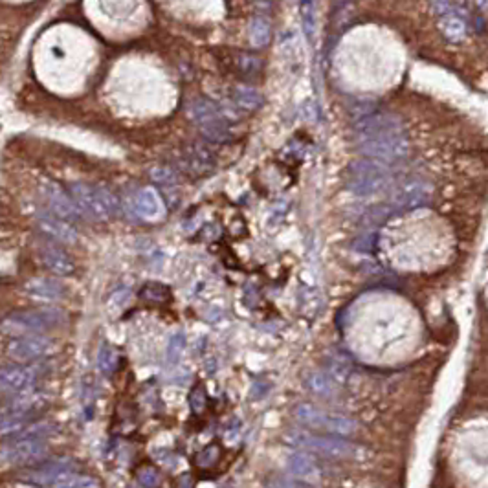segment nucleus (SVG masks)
<instances>
[{"mask_svg": "<svg viewBox=\"0 0 488 488\" xmlns=\"http://www.w3.org/2000/svg\"><path fill=\"white\" fill-rule=\"evenodd\" d=\"M393 212H395V210H393V207H387V206L373 207V210H371L367 215H364V224L365 226H378V224L384 223L385 218L389 217Z\"/></svg>", "mask_w": 488, "mask_h": 488, "instance_id": "26", "label": "nucleus"}, {"mask_svg": "<svg viewBox=\"0 0 488 488\" xmlns=\"http://www.w3.org/2000/svg\"><path fill=\"white\" fill-rule=\"evenodd\" d=\"M118 362H120V356H118V351L110 345H103L99 349L98 354V367L101 373L110 374L118 367Z\"/></svg>", "mask_w": 488, "mask_h": 488, "instance_id": "23", "label": "nucleus"}, {"mask_svg": "<svg viewBox=\"0 0 488 488\" xmlns=\"http://www.w3.org/2000/svg\"><path fill=\"white\" fill-rule=\"evenodd\" d=\"M265 488H299L296 478H292L290 474H270L265 479Z\"/></svg>", "mask_w": 488, "mask_h": 488, "instance_id": "25", "label": "nucleus"}, {"mask_svg": "<svg viewBox=\"0 0 488 488\" xmlns=\"http://www.w3.org/2000/svg\"><path fill=\"white\" fill-rule=\"evenodd\" d=\"M429 202V187L420 179L404 180L393 191V206L398 210H413Z\"/></svg>", "mask_w": 488, "mask_h": 488, "instance_id": "8", "label": "nucleus"}, {"mask_svg": "<svg viewBox=\"0 0 488 488\" xmlns=\"http://www.w3.org/2000/svg\"><path fill=\"white\" fill-rule=\"evenodd\" d=\"M54 488H98V483L88 476H79V474L61 472L55 478Z\"/></svg>", "mask_w": 488, "mask_h": 488, "instance_id": "22", "label": "nucleus"}, {"mask_svg": "<svg viewBox=\"0 0 488 488\" xmlns=\"http://www.w3.org/2000/svg\"><path fill=\"white\" fill-rule=\"evenodd\" d=\"M358 151L380 163L400 162L409 154V141L395 116L371 112L354 127Z\"/></svg>", "mask_w": 488, "mask_h": 488, "instance_id": "1", "label": "nucleus"}, {"mask_svg": "<svg viewBox=\"0 0 488 488\" xmlns=\"http://www.w3.org/2000/svg\"><path fill=\"white\" fill-rule=\"evenodd\" d=\"M184 345H185V336L182 334V332H176V334L171 336L167 345V364L173 365L179 362L180 356H182V351H184Z\"/></svg>", "mask_w": 488, "mask_h": 488, "instance_id": "24", "label": "nucleus"}, {"mask_svg": "<svg viewBox=\"0 0 488 488\" xmlns=\"http://www.w3.org/2000/svg\"><path fill=\"white\" fill-rule=\"evenodd\" d=\"M270 37L272 28L268 19H265V17H255L252 24H250V41H252V44L257 46V48H263V46L270 43Z\"/></svg>", "mask_w": 488, "mask_h": 488, "instance_id": "21", "label": "nucleus"}, {"mask_svg": "<svg viewBox=\"0 0 488 488\" xmlns=\"http://www.w3.org/2000/svg\"><path fill=\"white\" fill-rule=\"evenodd\" d=\"M35 378H37L35 367H24V365H6L0 374L2 389L10 391V393L26 391L28 387H32Z\"/></svg>", "mask_w": 488, "mask_h": 488, "instance_id": "12", "label": "nucleus"}, {"mask_svg": "<svg viewBox=\"0 0 488 488\" xmlns=\"http://www.w3.org/2000/svg\"><path fill=\"white\" fill-rule=\"evenodd\" d=\"M138 481H140L141 487L156 488L158 483H160V476L152 468H143V470L138 472Z\"/></svg>", "mask_w": 488, "mask_h": 488, "instance_id": "27", "label": "nucleus"}, {"mask_svg": "<svg viewBox=\"0 0 488 488\" xmlns=\"http://www.w3.org/2000/svg\"><path fill=\"white\" fill-rule=\"evenodd\" d=\"M26 292L33 298L48 299V301H59L65 298V287L57 279H46V277H35L26 283Z\"/></svg>", "mask_w": 488, "mask_h": 488, "instance_id": "16", "label": "nucleus"}, {"mask_svg": "<svg viewBox=\"0 0 488 488\" xmlns=\"http://www.w3.org/2000/svg\"><path fill=\"white\" fill-rule=\"evenodd\" d=\"M190 402H191V407H193L196 413L204 409V404H206V393H204V389H202L201 385H196L195 389H193Z\"/></svg>", "mask_w": 488, "mask_h": 488, "instance_id": "30", "label": "nucleus"}, {"mask_svg": "<svg viewBox=\"0 0 488 488\" xmlns=\"http://www.w3.org/2000/svg\"><path fill=\"white\" fill-rule=\"evenodd\" d=\"M37 252L41 261H43V265L55 276H68V274L74 272V261L57 244L44 241V243L39 244Z\"/></svg>", "mask_w": 488, "mask_h": 488, "instance_id": "10", "label": "nucleus"}, {"mask_svg": "<svg viewBox=\"0 0 488 488\" xmlns=\"http://www.w3.org/2000/svg\"><path fill=\"white\" fill-rule=\"evenodd\" d=\"M440 30L450 41H459L470 32V22L461 11H446L440 13Z\"/></svg>", "mask_w": 488, "mask_h": 488, "instance_id": "18", "label": "nucleus"}, {"mask_svg": "<svg viewBox=\"0 0 488 488\" xmlns=\"http://www.w3.org/2000/svg\"><path fill=\"white\" fill-rule=\"evenodd\" d=\"M37 228L41 230V234L50 237L52 241H59V243H76L77 232L68 221L57 217V215H48L43 213L37 217Z\"/></svg>", "mask_w": 488, "mask_h": 488, "instance_id": "11", "label": "nucleus"}, {"mask_svg": "<svg viewBox=\"0 0 488 488\" xmlns=\"http://www.w3.org/2000/svg\"><path fill=\"white\" fill-rule=\"evenodd\" d=\"M217 457H218V450L215 448V446H212V448H207V450L202 451L201 456H199V459H196V462H199L201 467L207 468L217 461Z\"/></svg>", "mask_w": 488, "mask_h": 488, "instance_id": "31", "label": "nucleus"}, {"mask_svg": "<svg viewBox=\"0 0 488 488\" xmlns=\"http://www.w3.org/2000/svg\"><path fill=\"white\" fill-rule=\"evenodd\" d=\"M52 349L48 338L43 336H17L11 338L6 345V353L11 360H15L19 364H30L33 360L43 358L44 354H48Z\"/></svg>", "mask_w": 488, "mask_h": 488, "instance_id": "7", "label": "nucleus"}, {"mask_svg": "<svg viewBox=\"0 0 488 488\" xmlns=\"http://www.w3.org/2000/svg\"><path fill=\"white\" fill-rule=\"evenodd\" d=\"M290 443L298 446L301 450L316 451L329 457H338V459H351L358 454V448L353 443L338 439V437H327V435H312L305 431H294L290 434Z\"/></svg>", "mask_w": 488, "mask_h": 488, "instance_id": "5", "label": "nucleus"}, {"mask_svg": "<svg viewBox=\"0 0 488 488\" xmlns=\"http://www.w3.org/2000/svg\"><path fill=\"white\" fill-rule=\"evenodd\" d=\"M234 99L235 103L246 110H255L263 105V94H261L259 90H255V88L246 87V85L235 87Z\"/></svg>", "mask_w": 488, "mask_h": 488, "instance_id": "20", "label": "nucleus"}, {"mask_svg": "<svg viewBox=\"0 0 488 488\" xmlns=\"http://www.w3.org/2000/svg\"><path fill=\"white\" fill-rule=\"evenodd\" d=\"M65 316L61 310H17L4 318L2 329L13 336H26L30 332H46L52 327L59 325Z\"/></svg>", "mask_w": 488, "mask_h": 488, "instance_id": "4", "label": "nucleus"}, {"mask_svg": "<svg viewBox=\"0 0 488 488\" xmlns=\"http://www.w3.org/2000/svg\"><path fill=\"white\" fill-rule=\"evenodd\" d=\"M241 70L244 74H257L261 70V61L254 55H243L241 57Z\"/></svg>", "mask_w": 488, "mask_h": 488, "instance_id": "29", "label": "nucleus"}, {"mask_svg": "<svg viewBox=\"0 0 488 488\" xmlns=\"http://www.w3.org/2000/svg\"><path fill=\"white\" fill-rule=\"evenodd\" d=\"M347 184L354 195L373 196L389 187L391 174L384 163L376 160H356L349 165Z\"/></svg>", "mask_w": 488, "mask_h": 488, "instance_id": "3", "label": "nucleus"}, {"mask_svg": "<svg viewBox=\"0 0 488 488\" xmlns=\"http://www.w3.org/2000/svg\"><path fill=\"white\" fill-rule=\"evenodd\" d=\"M46 445L43 439H19L17 443L6 445L2 450L4 465H24L37 461L44 456Z\"/></svg>", "mask_w": 488, "mask_h": 488, "instance_id": "9", "label": "nucleus"}, {"mask_svg": "<svg viewBox=\"0 0 488 488\" xmlns=\"http://www.w3.org/2000/svg\"><path fill=\"white\" fill-rule=\"evenodd\" d=\"M294 417L298 418L299 423L307 426V428L329 431L332 415L321 411V409H318V407L312 406V404H299V406H296V409H294Z\"/></svg>", "mask_w": 488, "mask_h": 488, "instance_id": "17", "label": "nucleus"}, {"mask_svg": "<svg viewBox=\"0 0 488 488\" xmlns=\"http://www.w3.org/2000/svg\"><path fill=\"white\" fill-rule=\"evenodd\" d=\"M190 118L196 123L201 132L212 141H224L228 138V127L224 121L223 114L218 112L217 107L204 98L193 99V103L187 109Z\"/></svg>", "mask_w": 488, "mask_h": 488, "instance_id": "6", "label": "nucleus"}, {"mask_svg": "<svg viewBox=\"0 0 488 488\" xmlns=\"http://www.w3.org/2000/svg\"><path fill=\"white\" fill-rule=\"evenodd\" d=\"M301 8H303L305 32L309 33V37H312V33H314V13H312V10H314V4H312V2H303V4H301Z\"/></svg>", "mask_w": 488, "mask_h": 488, "instance_id": "28", "label": "nucleus"}, {"mask_svg": "<svg viewBox=\"0 0 488 488\" xmlns=\"http://www.w3.org/2000/svg\"><path fill=\"white\" fill-rule=\"evenodd\" d=\"M70 195L81 215H87L94 221H109L120 213V201L114 193L99 185L74 184L70 187Z\"/></svg>", "mask_w": 488, "mask_h": 488, "instance_id": "2", "label": "nucleus"}, {"mask_svg": "<svg viewBox=\"0 0 488 488\" xmlns=\"http://www.w3.org/2000/svg\"><path fill=\"white\" fill-rule=\"evenodd\" d=\"M288 472L290 476L307 483H318L320 481V468L316 461L307 454H292L288 457Z\"/></svg>", "mask_w": 488, "mask_h": 488, "instance_id": "15", "label": "nucleus"}, {"mask_svg": "<svg viewBox=\"0 0 488 488\" xmlns=\"http://www.w3.org/2000/svg\"><path fill=\"white\" fill-rule=\"evenodd\" d=\"M134 210L141 218H147V221H158L165 215L162 199L152 187H145V190H140L136 193Z\"/></svg>", "mask_w": 488, "mask_h": 488, "instance_id": "14", "label": "nucleus"}, {"mask_svg": "<svg viewBox=\"0 0 488 488\" xmlns=\"http://www.w3.org/2000/svg\"><path fill=\"white\" fill-rule=\"evenodd\" d=\"M305 385L309 387L312 393L320 396H331L336 389V384H334V378L329 376L323 371H312V373L307 374L305 378Z\"/></svg>", "mask_w": 488, "mask_h": 488, "instance_id": "19", "label": "nucleus"}, {"mask_svg": "<svg viewBox=\"0 0 488 488\" xmlns=\"http://www.w3.org/2000/svg\"><path fill=\"white\" fill-rule=\"evenodd\" d=\"M44 193H46V201H48L50 210L54 215L65 218L68 223L81 217V212H79V207L74 202L70 193H65L59 187H48V190H44Z\"/></svg>", "mask_w": 488, "mask_h": 488, "instance_id": "13", "label": "nucleus"}]
</instances>
